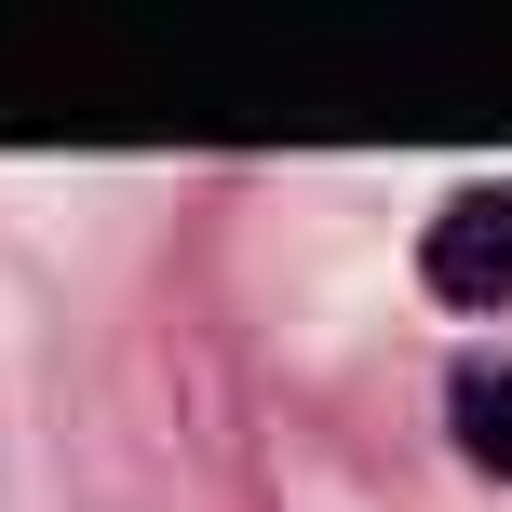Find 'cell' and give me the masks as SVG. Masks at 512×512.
Here are the masks:
<instances>
[{
    "label": "cell",
    "mask_w": 512,
    "mask_h": 512,
    "mask_svg": "<svg viewBox=\"0 0 512 512\" xmlns=\"http://www.w3.org/2000/svg\"><path fill=\"white\" fill-rule=\"evenodd\" d=\"M459 418H472V445H486V472H512V364H486V378L459 391Z\"/></svg>",
    "instance_id": "2"
},
{
    "label": "cell",
    "mask_w": 512,
    "mask_h": 512,
    "mask_svg": "<svg viewBox=\"0 0 512 512\" xmlns=\"http://www.w3.org/2000/svg\"><path fill=\"white\" fill-rule=\"evenodd\" d=\"M418 270H432L445 310H512V189H459Z\"/></svg>",
    "instance_id": "1"
}]
</instances>
